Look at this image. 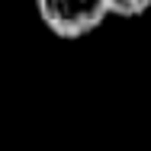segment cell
Masks as SVG:
<instances>
[{
    "label": "cell",
    "mask_w": 151,
    "mask_h": 151,
    "mask_svg": "<svg viewBox=\"0 0 151 151\" xmlns=\"http://www.w3.org/2000/svg\"><path fill=\"white\" fill-rule=\"evenodd\" d=\"M151 0H106V13L109 16H125V19H132V16H142L145 10H148Z\"/></svg>",
    "instance_id": "2"
},
{
    "label": "cell",
    "mask_w": 151,
    "mask_h": 151,
    "mask_svg": "<svg viewBox=\"0 0 151 151\" xmlns=\"http://www.w3.org/2000/svg\"><path fill=\"white\" fill-rule=\"evenodd\" d=\"M39 19L58 39H81L100 29L106 13V0H35Z\"/></svg>",
    "instance_id": "1"
}]
</instances>
